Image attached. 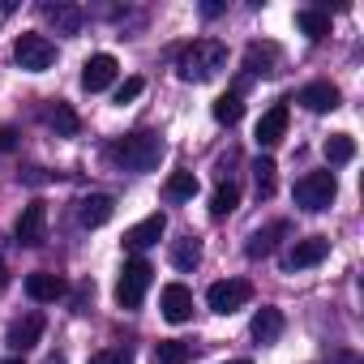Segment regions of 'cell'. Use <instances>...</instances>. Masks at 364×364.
Instances as JSON below:
<instances>
[{"mask_svg":"<svg viewBox=\"0 0 364 364\" xmlns=\"http://www.w3.org/2000/svg\"><path fill=\"white\" fill-rule=\"evenodd\" d=\"M223 65H228V48L219 39H193L189 48H180V56H176V73L185 82H193V86L210 82Z\"/></svg>","mask_w":364,"mask_h":364,"instance_id":"6da1fadb","label":"cell"},{"mask_svg":"<svg viewBox=\"0 0 364 364\" xmlns=\"http://www.w3.org/2000/svg\"><path fill=\"white\" fill-rule=\"evenodd\" d=\"M112 159L124 167V171H154L159 159H163V137L154 133H129L112 146Z\"/></svg>","mask_w":364,"mask_h":364,"instance_id":"7a4b0ae2","label":"cell"},{"mask_svg":"<svg viewBox=\"0 0 364 364\" xmlns=\"http://www.w3.org/2000/svg\"><path fill=\"white\" fill-rule=\"evenodd\" d=\"M338 198V185H334V171H309V176H300L296 180V206H304V210H326L330 202Z\"/></svg>","mask_w":364,"mask_h":364,"instance_id":"3957f363","label":"cell"},{"mask_svg":"<svg viewBox=\"0 0 364 364\" xmlns=\"http://www.w3.org/2000/svg\"><path fill=\"white\" fill-rule=\"evenodd\" d=\"M150 279H154V270H150L146 257L124 262L120 283H116V300H120V309H137V304L146 300V291H150Z\"/></svg>","mask_w":364,"mask_h":364,"instance_id":"277c9868","label":"cell"},{"mask_svg":"<svg viewBox=\"0 0 364 364\" xmlns=\"http://www.w3.org/2000/svg\"><path fill=\"white\" fill-rule=\"evenodd\" d=\"M14 60H18L26 73H43V69H52V60H56V43H52L48 35H18Z\"/></svg>","mask_w":364,"mask_h":364,"instance_id":"5b68a950","label":"cell"},{"mask_svg":"<svg viewBox=\"0 0 364 364\" xmlns=\"http://www.w3.org/2000/svg\"><path fill=\"white\" fill-rule=\"evenodd\" d=\"M249 296H253V287H249L245 279H223V283H215V287L206 291V304H210L215 313H236V309L249 304Z\"/></svg>","mask_w":364,"mask_h":364,"instance_id":"8992f818","label":"cell"},{"mask_svg":"<svg viewBox=\"0 0 364 364\" xmlns=\"http://www.w3.org/2000/svg\"><path fill=\"white\" fill-rule=\"evenodd\" d=\"M14 236H18V245H26V249L43 245V236H48V206H43V202H31V206L22 210Z\"/></svg>","mask_w":364,"mask_h":364,"instance_id":"52a82bcc","label":"cell"},{"mask_svg":"<svg viewBox=\"0 0 364 364\" xmlns=\"http://www.w3.org/2000/svg\"><path fill=\"white\" fill-rule=\"evenodd\" d=\"M330 257V240L326 236H304V240H296L291 245V253H287V270H309V266H317V262H326Z\"/></svg>","mask_w":364,"mask_h":364,"instance_id":"ba28073f","label":"cell"},{"mask_svg":"<svg viewBox=\"0 0 364 364\" xmlns=\"http://www.w3.org/2000/svg\"><path fill=\"white\" fill-rule=\"evenodd\" d=\"M116 56H107V52H99V56H90L86 65H82V86L90 90V95H99V90H107L112 82H116Z\"/></svg>","mask_w":364,"mask_h":364,"instance_id":"9c48e42d","label":"cell"},{"mask_svg":"<svg viewBox=\"0 0 364 364\" xmlns=\"http://www.w3.org/2000/svg\"><path fill=\"white\" fill-rule=\"evenodd\" d=\"M159 309H163L167 321H189L193 317V291L185 283H167L163 296H159Z\"/></svg>","mask_w":364,"mask_h":364,"instance_id":"30bf717a","label":"cell"},{"mask_svg":"<svg viewBox=\"0 0 364 364\" xmlns=\"http://www.w3.org/2000/svg\"><path fill=\"white\" fill-rule=\"evenodd\" d=\"M43 313H26V317H18L14 326H9V347L14 351H31L39 338H43Z\"/></svg>","mask_w":364,"mask_h":364,"instance_id":"8fae6325","label":"cell"},{"mask_svg":"<svg viewBox=\"0 0 364 364\" xmlns=\"http://www.w3.org/2000/svg\"><path fill=\"white\" fill-rule=\"evenodd\" d=\"M283 133H287V107H283V103H274V107L257 120V146H262V150H270V146H279V141H283Z\"/></svg>","mask_w":364,"mask_h":364,"instance_id":"7c38bea8","label":"cell"},{"mask_svg":"<svg viewBox=\"0 0 364 364\" xmlns=\"http://www.w3.org/2000/svg\"><path fill=\"white\" fill-rule=\"evenodd\" d=\"M287 232H291V228H287L283 219H279V223H270V228H257V232L249 236V245H245V253H249L253 262H257V257H270V253L279 249V240H283Z\"/></svg>","mask_w":364,"mask_h":364,"instance_id":"4fadbf2b","label":"cell"},{"mask_svg":"<svg viewBox=\"0 0 364 364\" xmlns=\"http://www.w3.org/2000/svg\"><path fill=\"white\" fill-rule=\"evenodd\" d=\"M26 296L39 300V304H52V300L65 296V279L60 274H48V270H35V274H26Z\"/></svg>","mask_w":364,"mask_h":364,"instance_id":"5bb4252c","label":"cell"},{"mask_svg":"<svg viewBox=\"0 0 364 364\" xmlns=\"http://www.w3.org/2000/svg\"><path fill=\"white\" fill-rule=\"evenodd\" d=\"M163 232H167V219H163V215H150V219H141L137 228L124 232V245H129V249H150V245L163 240Z\"/></svg>","mask_w":364,"mask_h":364,"instance_id":"9a60e30c","label":"cell"},{"mask_svg":"<svg viewBox=\"0 0 364 364\" xmlns=\"http://www.w3.org/2000/svg\"><path fill=\"white\" fill-rule=\"evenodd\" d=\"M296 103H304L309 112H334V107H338V86L313 82V86H304V90L296 95Z\"/></svg>","mask_w":364,"mask_h":364,"instance_id":"2e32d148","label":"cell"},{"mask_svg":"<svg viewBox=\"0 0 364 364\" xmlns=\"http://www.w3.org/2000/svg\"><path fill=\"white\" fill-rule=\"evenodd\" d=\"M112 215H116V202H112L107 193H90V198L82 202V210H77L82 228H103V223H107Z\"/></svg>","mask_w":364,"mask_h":364,"instance_id":"e0dca14e","label":"cell"},{"mask_svg":"<svg viewBox=\"0 0 364 364\" xmlns=\"http://www.w3.org/2000/svg\"><path fill=\"white\" fill-rule=\"evenodd\" d=\"M249 330H253V338H257V343H279V334H283V309H270V304H266V309H257Z\"/></svg>","mask_w":364,"mask_h":364,"instance_id":"ac0fdd59","label":"cell"},{"mask_svg":"<svg viewBox=\"0 0 364 364\" xmlns=\"http://www.w3.org/2000/svg\"><path fill=\"white\" fill-rule=\"evenodd\" d=\"M274 65H279V48H274V43H253V48L245 52V69L257 73V77H270Z\"/></svg>","mask_w":364,"mask_h":364,"instance_id":"d6986e66","label":"cell"},{"mask_svg":"<svg viewBox=\"0 0 364 364\" xmlns=\"http://www.w3.org/2000/svg\"><path fill=\"white\" fill-rule=\"evenodd\" d=\"M82 18H86V14H82L77 5H52V9H48V22L56 26V35H77V31H82Z\"/></svg>","mask_w":364,"mask_h":364,"instance_id":"ffe728a7","label":"cell"},{"mask_svg":"<svg viewBox=\"0 0 364 364\" xmlns=\"http://www.w3.org/2000/svg\"><path fill=\"white\" fill-rule=\"evenodd\" d=\"M198 262H202V245H198V236H185V240H176V245H171V266H176V270H185V274H189Z\"/></svg>","mask_w":364,"mask_h":364,"instance_id":"44dd1931","label":"cell"},{"mask_svg":"<svg viewBox=\"0 0 364 364\" xmlns=\"http://www.w3.org/2000/svg\"><path fill=\"white\" fill-rule=\"evenodd\" d=\"M236 206H240V189H236V180H223V185L215 189V198H210V215H215V219H228Z\"/></svg>","mask_w":364,"mask_h":364,"instance_id":"7402d4cb","label":"cell"},{"mask_svg":"<svg viewBox=\"0 0 364 364\" xmlns=\"http://www.w3.org/2000/svg\"><path fill=\"white\" fill-rule=\"evenodd\" d=\"M296 26H300L309 39H326V35H330V14H321V9H300V14H296Z\"/></svg>","mask_w":364,"mask_h":364,"instance_id":"603a6c76","label":"cell"},{"mask_svg":"<svg viewBox=\"0 0 364 364\" xmlns=\"http://www.w3.org/2000/svg\"><path fill=\"white\" fill-rule=\"evenodd\" d=\"M48 124H52L60 137H73V133L82 129V120H77V112H73L69 103H52V112H48Z\"/></svg>","mask_w":364,"mask_h":364,"instance_id":"cb8c5ba5","label":"cell"},{"mask_svg":"<svg viewBox=\"0 0 364 364\" xmlns=\"http://www.w3.org/2000/svg\"><path fill=\"white\" fill-rule=\"evenodd\" d=\"M167 198H171V202H189V198H198V176H193V171H176V176H167Z\"/></svg>","mask_w":364,"mask_h":364,"instance_id":"d4e9b609","label":"cell"},{"mask_svg":"<svg viewBox=\"0 0 364 364\" xmlns=\"http://www.w3.org/2000/svg\"><path fill=\"white\" fill-rule=\"evenodd\" d=\"M326 159H330V163H351V159H355V141H351V133H330V141H326Z\"/></svg>","mask_w":364,"mask_h":364,"instance_id":"484cf974","label":"cell"},{"mask_svg":"<svg viewBox=\"0 0 364 364\" xmlns=\"http://www.w3.org/2000/svg\"><path fill=\"white\" fill-rule=\"evenodd\" d=\"M274 159H257L253 163V189H257V198H270L274 193Z\"/></svg>","mask_w":364,"mask_h":364,"instance_id":"4316f807","label":"cell"},{"mask_svg":"<svg viewBox=\"0 0 364 364\" xmlns=\"http://www.w3.org/2000/svg\"><path fill=\"white\" fill-rule=\"evenodd\" d=\"M154 364H189V343L180 338H167L154 347Z\"/></svg>","mask_w":364,"mask_h":364,"instance_id":"83f0119b","label":"cell"},{"mask_svg":"<svg viewBox=\"0 0 364 364\" xmlns=\"http://www.w3.org/2000/svg\"><path fill=\"white\" fill-rule=\"evenodd\" d=\"M245 116V99L240 95H223V99H215V120L219 124H236Z\"/></svg>","mask_w":364,"mask_h":364,"instance_id":"f1b7e54d","label":"cell"},{"mask_svg":"<svg viewBox=\"0 0 364 364\" xmlns=\"http://www.w3.org/2000/svg\"><path fill=\"white\" fill-rule=\"evenodd\" d=\"M90 364H133V351L129 347H107V351H95Z\"/></svg>","mask_w":364,"mask_h":364,"instance_id":"f546056e","label":"cell"},{"mask_svg":"<svg viewBox=\"0 0 364 364\" xmlns=\"http://www.w3.org/2000/svg\"><path fill=\"white\" fill-rule=\"evenodd\" d=\"M141 86H146L141 77H129V82H120V86H116V103H133V99L141 95Z\"/></svg>","mask_w":364,"mask_h":364,"instance_id":"4dcf8cb0","label":"cell"},{"mask_svg":"<svg viewBox=\"0 0 364 364\" xmlns=\"http://www.w3.org/2000/svg\"><path fill=\"white\" fill-rule=\"evenodd\" d=\"M14 146H18V133H14V129H0V154L14 150Z\"/></svg>","mask_w":364,"mask_h":364,"instance_id":"1f68e13d","label":"cell"},{"mask_svg":"<svg viewBox=\"0 0 364 364\" xmlns=\"http://www.w3.org/2000/svg\"><path fill=\"white\" fill-rule=\"evenodd\" d=\"M9 283V270H5V262H0V287H5Z\"/></svg>","mask_w":364,"mask_h":364,"instance_id":"d6a6232c","label":"cell"},{"mask_svg":"<svg viewBox=\"0 0 364 364\" xmlns=\"http://www.w3.org/2000/svg\"><path fill=\"white\" fill-rule=\"evenodd\" d=\"M0 364H22V360H18V355H14V360H0Z\"/></svg>","mask_w":364,"mask_h":364,"instance_id":"836d02e7","label":"cell"},{"mask_svg":"<svg viewBox=\"0 0 364 364\" xmlns=\"http://www.w3.org/2000/svg\"><path fill=\"white\" fill-rule=\"evenodd\" d=\"M48 364H65V360H60V355H52V360H48Z\"/></svg>","mask_w":364,"mask_h":364,"instance_id":"e575fe53","label":"cell"},{"mask_svg":"<svg viewBox=\"0 0 364 364\" xmlns=\"http://www.w3.org/2000/svg\"><path fill=\"white\" fill-rule=\"evenodd\" d=\"M228 364H253V360H228Z\"/></svg>","mask_w":364,"mask_h":364,"instance_id":"d590c367","label":"cell"}]
</instances>
